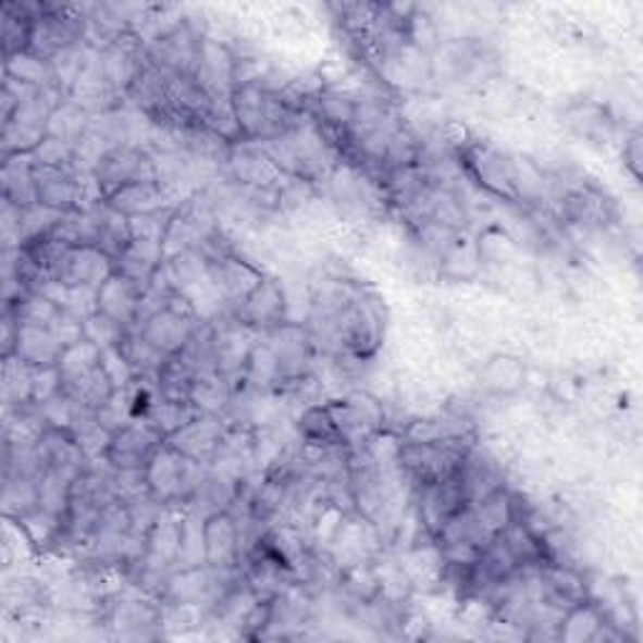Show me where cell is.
<instances>
[{
	"label": "cell",
	"instance_id": "6da1fadb",
	"mask_svg": "<svg viewBox=\"0 0 643 643\" xmlns=\"http://www.w3.org/2000/svg\"><path fill=\"white\" fill-rule=\"evenodd\" d=\"M460 164L468 182L508 203H518L516 157L498 144L470 136L460 149Z\"/></svg>",
	"mask_w": 643,
	"mask_h": 643
},
{
	"label": "cell",
	"instance_id": "7a4b0ae2",
	"mask_svg": "<svg viewBox=\"0 0 643 643\" xmlns=\"http://www.w3.org/2000/svg\"><path fill=\"white\" fill-rule=\"evenodd\" d=\"M475 445L473 437H455L443 443H403L400 441V470L412 487L441 483L458 473L470 447Z\"/></svg>",
	"mask_w": 643,
	"mask_h": 643
},
{
	"label": "cell",
	"instance_id": "3957f363",
	"mask_svg": "<svg viewBox=\"0 0 643 643\" xmlns=\"http://www.w3.org/2000/svg\"><path fill=\"white\" fill-rule=\"evenodd\" d=\"M94 182L101 197L109 199L113 191L136 182H157V164L149 146H113L94 171Z\"/></svg>",
	"mask_w": 643,
	"mask_h": 643
},
{
	"label": "cell",
	"instance_id": "277c9868",
	"mask_svg": "<svg viewBox=\"0 0 643 643\" xmlns=\"http://www.w3.org/2000/svg\"><path fill=\"white\" fill-rule=\"evenodd\" d=\"M257 337V332L244 327L232 314H219L217 320H211V353H214L217 374H222L234 387L242 382Z\"/></svg>",
	"mask_w": 643,
	"mask_h": 643
},
{
	"label": "cell",
	"instance_id": "5b68a950",
	"mask_svg": "<svg viewBox=\"0 0 643 643\" xmlns=\"http://www.w3.org/2000/svg\"><path fill=\"white\" fill-rule=\"evenodd\" d=\"M264 276L267 274L262 270H257L255 264L242 259L237 251L209 262V284L222 314L237 312L244 299L259 287V282H262Z\"/></svg>",
	"mask_w": 643,
	"mask_h": 643
},
{
	"label": "cell",
	"instance_id": "8992f818",
	"mask_svg": "<svg viewBox=\"0 0 643 643\" xmlns=\"http://www.w3.org/2000/svg\"><path fill=\"white\" fill-rule=\"evenodd\" d=\"M262 339L274 349L276 362H280V385H297V382L307 380L314 347L307 327L282 322L264 332Z\"/></svg>",
	"mask_w": 643,
	"mask_h": 643
},
{
	"label": "cell",
	"instance_id": "52a82bcc",
	"mask_svg": "<svg viewBox=\"0 0 643 643\" xmlns=\"http://www.w3.org/2000/svg\"><path fill=\"white\" fill-rule=\"evenodd\" d=\"M224 171L232 184H239L244 189H274L284 178L282 171L274 166L262 141L234 144Z\"/></svg>",
	"mask_w": 643,
	"mask_h": 643
},
{
	"label": "cell",
	"instance_id": "ba28073f",
	"mask_svg": "<svg viewBox=\"0 0 643 643\" xmlns=\"http://www.w3.org/2000/svg\"><path fill=\"white\" fill-rule=\"evenodd\" d=\"M226 433H230V425H226L224 418L199 412L189 425H184L178 433L166 437V443L174 447V450L186 455V458L209 466L219 455V450H222Z\"/></svg>",
	"mask_w": 643,
	"mask_h": 643
},
{
	"label": "cell",
	"instance_id": "9c48e42d",
	"mask_svg": "<svg viewBox=\"0 0 643 643\" xmlns=\"http://www.w3.org/2000/svg\"><path fill=\"white\" fill-rule=\"evenodd\" d=\"M284 312H287V299H284L280 280L264 276L259 282V287L244 299L242 307L232 317L247 330L264 335V332H270L276 324L284 322Z\"/></svg>",
	"mask_w": 643,
	"mask_h": 643
},
{
	"label": "cell",
	"instance_id": "30bf717a",
	"mask_svg": "<svg viewBox=\"0 0 643 643\" xmlns=\"http://www.w3.org/2000/svg\"><path fill=\"white\" fill-rule=\"evenodd\" d=\"M113 272H116L113 259L99 247H69L61 262L55 264L53 280L63 282L66 287L99 289Z\"/></svg>",
	"mask_w": 643,
	"mask_h": 643
},
{
	"label": "cell",
	"instance_id": "8fae6325",
	"mask_svg": "<svg viewBox=\"0 0 643 643\" xmlns=\"http://www.w3.org/2000/svg\"><path fill=\"white\" fill-rule=\"evenodd\" d=\"M203 548H207V566L222 571L239 568V520L232 510H217L203 518Z\"/></svg>",
	"mask_w": 643,
	"mask_h": 643
},
{
	"label": "cell",
	"instance_id": "7c38bea8",
	"mask_svg": "<svg viewBox=\"0 0 643 643\" xmlns=\"http://www.w3.org/2000/svg\"><path fill=\"white\" fill-rule=\"evenodd\" d=\"M164 443L166 437L159 430H153L146 420H136L113 435L106 460L113 468H146Z\"/></svg>",
	"mask_w": 643,
	"mask_h": 643
},
{
	"label": "cell",
	"instance_id": "4fadbf2b",
	"mask_svg": "<svg viewBox=\"0 0 643 643\" xmlns=\"http://www.w3.org/2000/svg\"><path fill=\"white\" fill-rule=\"evenodd\" d=\"M194 78L199 81L211 99H230L234 91V59L230 46L222 40L203 38L199 46V59L197 69H194Z\"/></svg>",
	"mask_w": 643,
	"mask_h": 643
},
{
	"label": "cell",
	"instance_id": "5bb4252c",
	"mask_svg": "<svg viewBox=\"0 0 643 643\" xmlns=\"http://www.w3.org/2000/svg\"><path fill=\"white\" fill-rule=\"evenodd\" d=\"M589 598V583L568 564H545L539 568V601L568 610Z\"/></svg>",
	"mask_w": 643,
	"mask_h": 643
},
{
	"label": "cell",
	"instance_id": "9a60e30c",
	"mask_svg": "<svg viewBox=\"0 0 643 643\" xmlns=\"http://www.w3.org/2000/svg\"><path fill=\"white\" fill-rule=\"evenodd\" d=\"M203 320H194V317L178 314L174 309H164V312L153 314L151 320H146L141 327H136L141 335L151 342L159 353H164L166 357L178 355L182 349L189 345V339L194 337V332Z\"/></svg>",
	"mask_w": 643,
	"mask_h": 643
},
{
	"label": "cell",
	"instance_id": "2e32d148",
	"mask_svg": "<svg viewBox=\"0 0 643 643\" xmlns=\"http://www.w3.org/2000/svg\"><path fill=\"white\" fill-rule=\"evenodd\" d=\"M166 262L164 244L149 239H132L128 247L116 257V272L126 280H132L136 287L146 289L153 282V276L161 272Z\"/></svg>",
	"mask_w": 643,
	"mask_h": 643
},
{
	"label": "cell",
	"instance_id": "e0dca14e",
	"mask_svg": "<svg viewBox=\"0 0 643 643\" xmlns=\"http://www.w3.org/2000/svg\"><path fill=\"white\" fill-rule=\"evenodd\" d=\"M116 214L134 219L141 214H151V211L174 207V197L161 186L159 182H136L128 184L124 189L113 191L109 199H103Z\"/></svg>",
	"mask_w": 643,
	"mask_h": 643
},
{
	"label": "cell",
	"instance_id": "ac0fdd59",
	"mask_svg": "<svg viewBox=\"0 0 643 643\" xmlns=\"http://www.w3.org/2000/svg\"><path fill=\"white\" fill-rule=\"evenodd\" d=\"M141 287H136L132 280L113 272L99 287V312L124 324L126 330L136 327V312H138V299H141Z\"/></svg>",
	"mask_w": 643,
	"mask_h": 643
},
{
	"label": "cell",
	"instance_id": "d6986e66",
	"mask_svg": "<svg viewBox=\"0 0 643 643\" xmlns=\"http://www.w3.org/2000/svg\"><path fill=\"white\" fill-rule=\"evenodd\" d=\"M0 184H3V201H11L13 207L28 209L38 203L34 157L30 153H15V157L3 159Z\"/></svg>",
	"mask_w": 643,
	"mask_h": 643
},
{
	"label": "cell",
	"instance_id": "ffe728a7",
	"mask_svg": "<svg viewBox=\"0 0 643 643\" xmlns=\"http://www.w3.org/2000/svg\"><path fill=\"white\" fill-rule=\"evenodd\" d=\"M606 621L608 618L596 601L585 598L583 604L564 610V616H560L558 629H556V641L593 643L598 636V631L604 629Z\"/></svg>",
	"mask_w": 643,
	"mask_h": 643
},
{
	"label": "cell",
	"instance_id": "44dd1931",
	"mask_svg": "<svg viewBox=\"0 0 643 643\" xmlns=\"http://www.w3.org/2000/svg\"><path fill=\"white\" fill-rule=\"evenodd\" d=\"M475 425L462 415H441V418H422L410 422L403 430V443H443L455 437H473Z\"/></svg>",
	"mask_w": 643,
	"mask_h": 643
},
{
	"label": "cell",
	"instance_id": "7402d4cb",
	"mask_svg": "<svg viewBox=\"0 0 643 643\" xmlns=\"http://www.w3.org/2000/svg\"><path fill=\"white\" fill-rule=\"evenodd\" d=\"M63 349V342L48 327H18L15 355L30 368H55Z\"/></svg>",
	"mask_w": 643,
	"mask_h": 643
},
{
	"label": "cell",
	"instance_id": "603a6c76",
	"mask_svg": "<svg viewBox=\"0 0 643 643\" xmlns=\"http://www.w3.org/2000/svg\"><path fill=\"white\" fill-rule=\"evenodd\" d=\"M267 99H270V96H267L257 84L237 86L232 91L230 101L244 141H259V138H262Z\"/></svg>",
	"mask_w": 643,
	"mask_h": 643
},
{
	"label": "cell",
	"instance_id": "cb8c5ba5",
	"mask_svg": "<svg viewBox=\"0 0 643 643\" xmlns=\"http://www.w3.org/2000/svg\"><path fill=\"white\" fill-rule=\"evenodd\" d=\"M164 272L178 292L194 297V292L209 284V259L201 249H186L166 259Z\"/></svg>",
	"mask_w": 643,
	"mask_h": 643
},
{
	"label": "cell",
	"instance_id": "d4e9b609",
	"mask_svg": "<svg viewBox=\"0 0 643 643\" xmlns=\"http://www.w3.org/2000/svg\"><path fill=\"white\" fill-rule=\"evenodd\" d=\"M159 608L161 606L141 604L138 598H119L109 606L106 626L119 631V636H141V629L159 623Z\"/></svg>",
	"mask_w": 643,
	"mask_h": 643
},
{
	"label": "cell",
	"instance_id": "484cf974",
	"mask_svg": "<svg viewBox=\"0 0 643 643\" xmlns=\"http://www.w3.org/2000/svg\"><path fill=\"white\" fill-rule=\"evenodd\" d=\"M119 349L124 353L126 362L132 364L136 380L157 382L161 368H164L166 360H169V357L164 353H159V349L153 347L151 342L146 339L136 327L126 332V337L119 345Z\"/></svg>",
	"mask_w": 643,
	"mask_h": 643
},
{
	"label": "cell",
	"instance_id": "4316f807",
	"mask_svg": "<svg viewBox=\"0 0 643 643\" xmlns=\"http://www.w3.org/2000/svg\"><path fill=\"white\" fill-rule=\"evenodd\" d=\"M473 510L480 525H483V531L491 535V539H495V535L506 531L512 523V518H516V495H512L506 485H500L483 495L473 506Z\"/></svg>",
	"mask_w": 643,
	"mask_h": 643
},
{
	"label": "cell",
	"instance_id": "83f0119b",
	"mask_svg": "<svg viewBox=\"0 0 643 643\" xmlns=\"http://www.w3.org/2000/svg\"><path fill=\"white\" fill-rule=\"evenodd\" d=\"M242 387L251 389V393H267V389L280 387V362L264 339H257L251 347L247 368L242 374Z\"/></svg>",
	"mask_w": 643,
	"mask_h": 643
},
{
	"label": "cell",
	"instance_id": "f1b7e54d",
	"mask_svg": "<svg viewBox=\"0 0 643 643\" xmlns=\"http://www.w3.org/2000/svg\"><path fill=\"white\" fill-rule=\"evenodd\" d=\"M299 437L307 447H347L327 405H312L297 420Z\"/></svg>",
	"mask_w": 643,
	"mask_h": 643
},
{
	"label": "cell",
	"instance_id": "f546056e",
	"mask_svg": "<svg viewBox=\"0 0 643 643\" xmlns=\"http://www.w3.org/2000/svg\"><path fill=\"white\" fill-rule=\"evenodd\" d=\"M237 395V387L232 382H226L222 374H203L197 378L191 389V405L203 415H219L224 418V412L230 410Z\"/></svg>",
	"mask_w": 643,
	"mask_h": 643
},
{
	"label": "cell",
	"instance_id": "4dcf8cb0",
	"mask_svg": "<svg viewBox=\"0 0 643 643\" xmlns=\"http://www.w3.org/2000/svg\"><path fill=\"white\" fill-rule=\"evenodd\" d=\"M63 378V387L71 385V382L84 380L86 374L101 368V347L94 345L91 339H78L76 345H69L63 349L59 364H55Z\"/></svg>",
	"mask_w": 643,
	"mask_h": 643
},
{
	"label": "cell",
	"instance_id": "1f68e13d",
	"mask_svg": "<svg viewBox=\"0 0 643 643\" xmlns=\"http://www.w3.org/2000/svg\"><path fill=\"white\" fill-rule=\"evenodd\" d=\"M3 405H28L34 395V368L21 360L18 355L3 357V382H0Z\"/></svg>",
	"mask_w": 643,
	"mask_h": 643
},
{
	"label": "cell",
	"instance_id": "d6a6232c",
	"mask_svg": "<svg viewBox=\"0 0 643 643\" xmlns=\"http://www.w3.org/2000/svg\"><path fill=\"white\" fill-rule=\"evenodd\" d=\"M199 410L191 403H182V400H164V397H157L153 405L149 407V412L144 415L141 420L149 422L153 430H159L164 437H171L178 433L184 425L197 418Z\"/></svg>",
	"mask_w": 643,
	"mask_h": 643
},
{
	"label": "cell",
	"instance_id": "836d02e7",
	"mask_svg": "<svg viewBox=\"0 0 643 643\" xmlns=\"http://www.w3.org/2000/svg\"><path fill=\"white\" fill-rule=\"evenodd\" d=\"M203 518L199 510L184 508L182 518V545H178L176 571L178 568L207 566V548H203Z\"/></svg>",
	"mask_w": 643,
	"mask_h": 643
},
{
	"label": "cell",
	"instance_id": "e575fe53",
	"mask_svg": "<svg viewBox=\"0 0 643 643\" xmlns=\"http://www.w3.org/2000/svg\"><path fill=\"white\" fill-rule=\"evenodd\" d=\"M91 121L94 116H88V113L69 96V99H63L51 111V119H48V136H59L63 141L76 146L78 138L91 128Z\"/></svg>",
	"mask_w": 643,
	"mask_h": 643
},
{
	"label": "cell",
	"instance_id": "d590c367",
	"mask_svg": "<svg viewBox=\"0 0 643 643\" xmlns=\"http://www.w3.org/2000/svg\"><path fill=\"white\" fill-rule=\"evenodd\" d=\"M3 73H5V76L15 78V81H21V84L40 88V91H46V88H55L51 63L38 59V55L28 53V51L8 55V59H3Z\"/></svg>",
	"mask_w": 643,
	"mask_h": 643
},
{
	"label": "cell",
	"instance_id": "8d00e7d4",
	"mask_svg": "<svg viewBox=\"0 0 643 643\" xmlns=\"http://www.w3.org/2000/svg\"><path fill=\"white\" fill-rule=\"evenodd\" d=\"M5 309L15 317L18 327H51L61 312V307L53 299L38 295V292H28L26 297H21L18 302L8 305Z\"/></svg>",
	"mask_w": 643,
	"mask_h": 643
},
{
	"label": "cell",
	"instance_id": "74e56055",
	"mask_svg": "<svg viewBox=\"0 0 643 643\" xmlns=\"http://www.w3.org/2000/svg\"><path fill=\"white\" fill-rule=\"evenodd\" d=\"M30 26L34 18L26 11V3H5L3 8V59L28 51Z\"/></svg>",
	"mask_w": 643,
	"mask_h": 643
},
{
	"label": "cell",
	"instance_id": "f35d334b",
	"mask_svg": "<svg viewBox=\"0 0 643 643\" xmlns=\"http://www.w3.org/2000/svg\"><path fill=\"white\" fill-rule=\"evenodd\" d=\"M63 393H66L76 405L91 407V410H101V407L111 400V395L116 393V387L111 385V380L106 378V372L99 368L91 374H86L84 380L71 382V385L63 387Z\"/></svg>",
	"mask_w": 643,
	"mask_h": 643
},
{
	"label": "cell",
	"instance_id": "ab89813d",
	"mask_svg": "<svg viewBox=\"0 0 643 643\" xmlns=\"http://www.w3.org/2000/svg\"><path fill=\"white\" fill-rule=\"evenodd\" d=\"M71 485L73 480L53 473V470H46L38 480V508L66 520L71 508Z\"/></svg>",
	"mask_w": 643,
	"mask_h": 643
},
{
	"label": "cell",
	"instance_id": "60d3db41",
	"mask_svg": "<svg viewBox=\"0 0 643 643\" xmlns=\"http://www.w3.org/2000/svg\"><path fill=\"white\" fill-rule=\"evenodd\" d=\"M128 242H132L128 219L116 214L109 203L101 201V232H99V242H96V247L106 251V255L116 262V257L128 247Z\"/></svg>",
	"mask_w": 643,
	"mask_h": 643
},
{
	"label": "cell",
	"instance_id": "b9f144b4",
	"mask_svg": "<svg viewBox=\"0 0 643 643\" xmlns=\"http://www.w3.org/2000/svg\"><path fill=\"white\" fill-rule=\"evenodd\" d=\"M3 510L8 518L18 520L21 516L38 508V480L36 478H3Z\"/></svg>",
	"mask_w": 643,
	"mask_h": 643
},
{
	"label": "cell",
	"instance_id": "7bdbcfd3",
	"mask_svg": "<svg viewBox=\"0 0 643 643\" xmlns=\"http://www.w3.org/2000/svg\"><path fill=\"white\" fill-rule=\"evenodd\" d=\"M59 211L40 207V203H34V207L21 209V247H28L38 239L48 237L55 230V224L61 222Z\"/></svg>",
	"mask_w": 643,
	"mask_h": 643
},
{
	"label": "cell",
	"instance_id": "ee69618b",
	"mask_svg": "<svg viewBox=\"0 0 643 643\" xmlns=\"http://www.w3.org/2000/svg\"><path fill=\"white\" fill-rule=\"evenodd\" d=\"M314 194H317V186L312 182H307V178L284 176L282 182L274 186V209L299 211L314 199Z\"/></svg>",
	"mask_w": 643,
	"mask_h": 643
},
{
	"label": "cell",
	"instance_id": "f6af8a7d",
	"mask_svg": "<svg viewBox=\"0 0 643 643\" xmlns=\"http://www.w3.org/2000/svg\"><path fill=\"white\" fill-rule=\"evenodd\" d=\"M132 422H136L134 405H132V387L116 389V393L111 395V400L99 410V425L103 430H109L111 435H116L124 428L132 425Z\"/></svg>",
	"mask_w": 643,
	"mask_h": 643
},
{
	"label": "cell",
	"instance_id": "bcb514c9",
	"mask_svg": "<svg viewBox=\"0 0 643 643\" xmlns=\"http://www.w3.org/2000/svg\"><path fill=\"white\" fill-rule=\"evenodd\" d=\"M178 209V203L159 211H151V214H141L128 219V232H132V239H149V242H161L164 244V237L171 226V219H174Z\"/></svg>",
	"mask_w": 643,
	"mask_h": 643
},
{
	"label": "cell",
	"instance_id": "7dc6e473",
	"mask_svg": "<svg viewBox=\"0 0 643 643\" xmlns=\"http://www.w3.org/2000/svg\"><path fill=\"white\" fill-rule=\"evenodd\" d=\"M126 332L128 330L124 324H119L116 320H111V317H106L101 312H94L84 320V337L91 339L94 345H99L101 349L119 347L121 342H124Z\"/></svg>",
	"mask_w": 643,
	"mask_h": 643
},
{
	"label": "cell",
	"instance_id": "c3c4849f",
	"mask_svg": "<svg viewBox=\"0 0 643 643\" xmlns=\"http://www.w3.org/2000/svg\"><path fill=\"white\" fill-rule=\"evenodd\" d=\"M30 157H34L36 166L69 169L73 166V144L63 141L59 136H46Z\"/></svg>",
	"mask_w": 643,
	"mask_h": 643
},
{
	"label": "cell",
	"instance_id": "681fc988",
	"mask_svg": "<svg viewBox=\"0 0 643 643\" xmlns=\"http://www.w3.org/2000/svg\"><path fill=\"white\" fill-rule=\"evenodd\" d=\"M101 370L106 372V378L111 380V385L116 389H128L136 382L132 364L126 362V357L119 347L101 349Z\"/></svg>",
	"mask_w": 643,
	"mask_h": 643
},
{
	"label": "cell",
	"instance_id": "f907efd6",
	"mask_svg": "<svg viewBox=\"0 0 643 643\" xmlns=\"http://www.w3.org/2000/svg\"><path fill=\"white\" fill-rule=\"evenodd\" d=\"M63 393V378L59 368H34V395L30 403L44 405Z\"/></svg>",
	"mask_w": 643,
	"mask_h": 643
},
{
	"label": "cell",
	"instance_id": "816d5d0a",
	"mask_svg": "<svg viewBox=\"0 0 643 643\" xmlns=\"http://www.w3.org/2000/svg\"><path fill=\"white\" fill-rule=\"evenodd\" d=\"M38 407H40V412H44V418L51 428H59V430H69L71 428L73 412H76V403H73L66 393L55 395L53 400H48V403L38 405Z\"/></svg>",
	"mask_w": 643,
	"mask_h": 643
},
{
	"label": "cell",
	"instance_id": "f5cc1de1",
	"mask_svg": "<svg viewBox=\"0 0 643 643\" xmlns=\"http://www.w3.org/2000/svg\"><path fill=\"white\" fill-rule=\"evenodd\" d=\"M111 441H113V435L109 433V430H103L101 425H94L91 430H86V433L76 435V443L81 447V453L86 455L88 462L103 460L106 453H109Z\"/></svg>",
	"mask_w": 643,
	"mask_h": 643
},
{
	"label": "cell",
	"instance_id": "db71d44e",
	"mask_svg": "<svg viewBox=\"0 0 643 643\" xmlns=\"http://www.w3.org/2000/svg\"><path fill=\"white\" fill-rule=\"evenodd\" d=\"M48 330H51L53 335L63 342V347L76 345L78 339H84V320H81L78 314L69 312V309H63V307H61L59 317H55V322Z\"/></svg>",
	"mask_w": 643,
	"mask_h": 643
},
{
	"label": "cell",
	"instance_id": "11a10c76",
	"mask_svg": "<svg viewBox=\"0 0 643 643\" xmlns=\"http://www.w3.org/2000/svg\"><path fill=\"white\" fill-rule=\"evenodd\" d=\"M0 234H3V249H21V209L13 207L11 201H3Z\"/></svg>",
	"mask_w": 643,
	"mask_h": 643
},
{
	"label": "cell",
	"instance_id": "9f6ffc18",
	"mask_svg": "<svg viewBox=\"0 0 643 643\" xmlns=\"http://www.w3.org/2000/svg\"><path fill=\"white\" fill-rule=\"evenodd\" d=\"M641 132H633L629 138L623 141V164L629 169V174L636 178H641Z\"/></svg>",
	"mask_w": 643,
	"mask_h": 643
}]
</instances>
